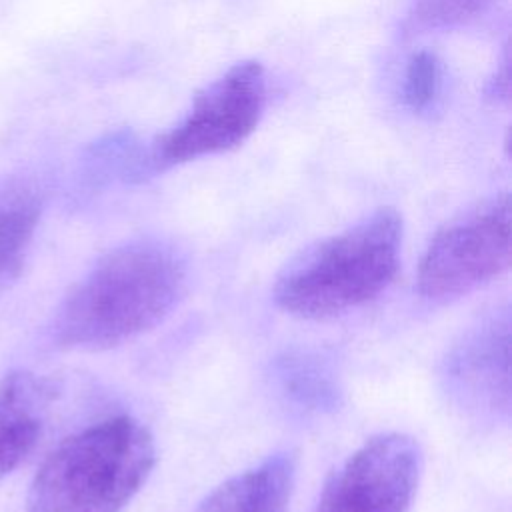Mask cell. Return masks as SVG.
I'll use <instances>...</instances> for the list:
<instances>
[{
    "label": "cell",
    "instance_id": "cell-3",
    "mask_svg": "<svg viewBox=\"0 0 512 512\" xmlns=\"http://www.w3.org/2000/svg\"><path fill=\"white\" fill-rule=\"evenodd\" d=\"M154 440L132 416H114L66 438L44 460L28 512H120L154 466Z\"/></svg>",
    "mask_w": 512,
    "mask_h": 512
},
{
    "label": "cell",
    "instance_id": "cell-13",
    "mask_svg": "<svg viewBox=\"0 0 512 512\" xmlns=\"http://www.w3.org/2000/svg\"><path fill=\"white\" fill-rule=\"evenodd\" d=\"M494 0H410L406 30L430 32L458 28L480 16Z\"/></svg>",
    "mask_w": 512,
    "mask_h": 512
},
{
    "label": "cell",
    "instance_id": "cell-4",
    "mask_svg": "<svg viewBox=\"0 0 512 512\" xmlns=\"http://www.w3.org/2000/svg\"><path fill=\"white\" fill-rule=\"evenodd\" d=\"M266 106V74L260 62L242 60L206 84L188 112L160 134L138 164V172L168 168L220 154L242 144L258 126Z\"/></svg>",
    "mask_w": 512,
    "mask_h": 512
},
{
    "label": "cell",
    "instance_id": "cell-9",
    "mask_svg": "<svg viewBox=\"0 0 512 512\" xmlns=\"http://www.w3.org/2000/svg\"><path fill=\"white\" fill-rule=\"evenodd\" d=\"M296 458L278 452L216 486L196 512H286L294 488Z\"/></svg>",
    "mask_w": 512,
    "mask_h": 512
},
{
    "label": "cell",
    "instance_id": "cell-1",
    "mask_svg": "<svg viewBox=\"0 0 512 512\" xmlns=\"http://www.w3.org/2000/svg\"><path fill=\"white\" fill-rule=\"evenodd\" d=\"M186 288L168 244L134 240L100 258L60 304L52 338L66 350H104L160 324Z\"/></svg>",
    "mask_w": 512,
    "mask_h": 512
},
{
    "label": "cell",
    "instance_id": "cell-10",
    "mask_svg": "<svg viewBox=\"0 0 512 512\" xmlns=\"http://www.w3.org/2000/svg\"><path fill=\"white\" fill-rule=\"evenodd\" d=\"M42 212L34 186L10 180L0 186V294L20 276Z\"/></svg>",
    "mask_w": 512,
    "mask_h": 512
},
{
    "label": "cell",
    "instance_id": "cell-11",
    "mask_svg": "<svg viewBox=\"0 0 512 512\" xmlns=\"http://www.w3.org/2000/svg\"><path fill=\"white\" fill-rule=\"evenodd\" d=\"M280 394L300 410H332L338 400V384L326 360L314 354H286L274 370Z\"/></svg>",
    "mask_w": 512,
    "mask_h": 512
},
{
    "label": "cell",
    "instance_id": "cell-12",
    "mask_svg": "<svg viewBox=\"0 0 512 512\" xmlns=\"http://www.w3.org/2000/svg\"><path fill=\"white\" fill-rule=\"evenodd\" d=\"M444 88V64L432 50H418L410 56L404 80L402 100L414 114H424L436 106Z\"/></svg>",
    "mask_w": 512,
    "mask_h": 512
},
{
    "label": "cell",
    "instance_id": "cell-5",
    "mask_svg": "<svg viewBox=\"0 0 512 512\" xmlns=\"http://www.w3.org/2000/svg\"><path fill=\"white\" fill-rule=\"evenodd\" d=\"M512 202L498 194L446 222L418 266V292L434 302L462 298L510 266Z\"/></svg>",
    "mask_w": 512,
    "mask_h": 512
},
{
    "label": "cell",
    "instance_id": "cell-8",
    "mask_svg": "<svg viewBox=\"0 0 512 512\" xmlns=\"http://www.w3.org/2000/svg\"><path fill=\"white\" fill-rule=\"evenodd\" d=\"M50 406L48 384L30 372L0 380V478L18 468L36 448Z\"/></svg>",
    "mask_w": 512,
    "mask_h": 512
},
{
    "label": "cell",
    "instance_id": "cell-6",
    "mask_svg": "<svg viewBox=\"0 0 512 512\" xmlns=\"http://www.w3.org/2000/svg\"><path fill=\"white\" fill-rule=\"evenodd\" d=\"M420 470L422 452L414 438L378 434L332 472L314 512H408Z\"/></svg>",
    "mask_w": 512,
    "mask_h": 512
},
{
    "label": "cell",
    "instance_id": "cell-2",
    "mask_svg": "<svg viewBox=\"0 0 512 512\" xmlns=\"http://www.w3.org/2000/svg\"><path fill=\"white\" fill-rule=\"evenodd\" d=\"M400 246L402 216L394 208H378L296 254L274 282V300L284 312L308 320L364 306L392 282Z\"/></svg>",
    "mask_w": 512,
    "mask_h": 512
},
{
    "label": "cell",
    "instance_id": "cell-7",
    "mask_svg": "<svg viewBox=\"0 0 512 512\" xmlns=\"http://www.w3.org/2000/svg\"><path fill=\"white\" fill-rule=\"evenodd\" d=\"M446 388L462 408L508 414L510 408V314L508 308L480 320L452 348L444 368Z\"/></svg>",
    "mask_w": 512,
    "mask_h": 512
}]
</instances>
